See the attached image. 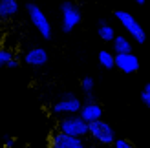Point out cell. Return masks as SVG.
<instances>
[{
    "instance_id": "6da1fadb",
    "label": "cell",
    "mask_w": 150,
    "mask_h": 148,
    "mask_svg": "<svg viewBox=\"0 0 150 148\" xmlns=\"http://www.w3.org/2000/svg\"><path fill=\"white\" fill-rule=\"evenodd\" d=\"M114 15H115V18L119 20V24L125 27V31L128 33L137 44H143V42L146 40V33H145V29L141 27V24L132 17L130 13H126V11H123V9H117Z\"/></svg>"
},
{
    "instance_id": "7a4b0ae2",
    "label": "cell",
    "mask_w": 150,
    "mask_h": 148,
    "mask_svg": "<svg viewBox=\"0 0 150 148\" xmlns=\"http://www.w3.org/2000/svg\"><path fill=\"white\" fill-rule=\"evenodd\" d=\"M88 135L93 139V141L101 143V144H114L115 141V134H114V128L110 126L106 121L103 119H97L88 123Z\"/></svg>"
},
{
    "instance_id": "3957f363",
    "label": "cell",
    "mask_w": 150,
    "mask_h": 148,
    "mask_svg": "<svg viewBox=\"0 0 150 148\" xmlns=\"http://www.w3.org/2000/svg\"><path fill=\"white\" fill-rule=\"evenodd\" d=\"M59 132H62L66 135H71V137L82 139L84 135H88V123L82 121L79 113L66 115L64 119L59 123Z\"/></svg>"
},
{
    "instance_id": "277c9868",
    "label": "cell",
    "mask_w": 150,
    "mask_h": 148,
    "mask_svg": "<svg viewBox=\"0 0 150 148\" xmlns=\"http://www.w3.org/2000/svg\"><path fill=\"white\" fill-rule=\"evenodd\" d=\"M26 9H28V17H29V20H31V24L37 27V31L42 35V39L50 40L51 39V24H50L48 17L44 15V11L33 2H29L26 6Z\"/></svg>"
},
{
    "instance_id": "5b68a950",
    "label": "cell",
    "mask_w": 150,
    "mask_h": 148,
    "mask_svg": "<svg viewBox=\"0 0 150 148\" xmlns=\"http://www.w3.org/2000/svg\"><path fill=\"white\" fill-rule=\"evenodd\" d=\"M61 13H62V31L70 33L81 24V9L73 2H62L61 4Z\"/></svg>"
},
{
    "instance_id": "8992f818",
    "label": "cell",
    "mask_w": 150,
    "mask_h": 148,
    "mask_svg": "<svg viewBox=\"0 0 150 148\" xmlns=\"http://www.w3.org/2000/svg\"><path fill=\"white\" fill-rule=\"evenodd\" d=\"M81 104H82V102L75 97L73 93H64L62 97L53 104V113H57V115H73V113H79Z\"/></svg>"
},
{
    "instance_id": "52a82bcc",
    "label": "cell",
    "mask_w": 150,
    "mask_h": 148,
    "mask_svg": "<svg viewBox=\"0 0 150 148\" xmlns=\"http://www.w3.org/2000/svg\"><path fill=\"white\" fill-rule=\"evenodd\" d=\"M48 144H50V148H84L82 139L66 135V134H62V132L51 134L50 139H48Z\"/></svg>"
},
{
    "instance_id": "ba28073f",
    "label": "cell",
    "mask_w": 150,
    "mask_h": 148,
    "mask_svg": "<svg viewBox=\"0 0 150 148\" xmlns=\"http://www.w3.org/2000/svg\"><path fill=\"white\" fill-rule=\"evenodd\" d=\"M114 68H117L123 73H136L139 70V58L130 51V53H119L114 55Z\"/></svg>"
},
{
    "instance_id": "9c48e42d",
    "label": "cell",
    "mask_w": 150,
    "mask_h": 148,
    "mask_svg": "<svg viewBox=\"0 0 150 148\" xmlns=\"http://www.w3.org/2000/svg\"><path fill=\"white\" fill-rule=\"evenodd\" d=\"M79 115H81V119H82V121L92 123V121L101 119V115H103V108H101V104H97L95 101H86L84 104H81Z\"/></svg>"
},
{
    "instance_id": "30bf717a",
    "label": "cell",
    "mask_w": 150,
    "mask_h": 148,
    "mask_svg": "<svg viewBox=\"0 0 150 148\" xmlns=\"http://www.w3.org/2000/svg\"><path fill=\"white\" fill-rule=\"evenodd\" d=\"M24 62L29 66H44L48 62V53L44 48H31L24 55Z\"/></svg>"
},
{
    "instance_id": "8fae6325",
    "label": "cell",
    "mask_w": 150,
    "mask_h": 148,
    "mask_svg": "<svg viewBox=\"0 0 150 148\" xmlns=\"http://www.w3.org/2000/svg\"><path fill=\"white\" fill-rule=\"evenodd\" d=\"M18 13V2L17 0H0V20L11 18Z\"/></svg>"
},
{
    "instance_id": "7c38bea8",
    "label": "cell",
    "mask_w": 150,
    "mask_h": 148,
    "mask_svg": "<svg viewBox=\"0 0 150 148\" xmlns=\"http://www.w3.org/2000/svg\"><path fill=\"white\" fill-rule=\"evenodd\" d=\"M112 48H114L115 55H119V53H130V51H132V44H130V40L126 39L125 35H115L114 40H112Z\"/></svg>"
},
{
    "instance_id": "4fadbf2b",
    "label": "cell",
    "mask_w": 150,
    "mask_h": 148,
    "mask_svg": "<svg viewBox=\"0 0 150 148\" xmlns=\"http://www.w3.org/2000/svg\"><path fill=\"white\" fill-rule=\"evenodd\" d=\"M97 33H99L101 40L112 42V40H114V37H115V29L112 27L106 20H101V22H99V27H97Z\"/></svg>"
},
{
    "instance_id": "5bb4252c",
    "label": "cell",
    "mask_w": 150,
    "mask_h": 148,
    "mask_svg": "<svg viewBox=\"0 0 150 148\" xmlns=\"http://www.w3.org/2000/svg\"><path fill=\"white\" fill-rule=\"evenodd\" d=\"M97 58H99V64L103 66V68H106V70H112V68H114V53H110V51L103 49V51H99Z\"/></svg>"
},
{
    "instance_id": "9a60e30c",
    "label": "cell",
    "mask_w": 150,
    "mask_h": 148,
    "mask_svg": "<svg viewBox=\"0 0 150 148\" xmlns=\"http://www.w3.org/2000/svg\"><path fill=\"white\" fill-rule=\"evenodd\" d=\"M81 88L84 90V93H92L93 88H95V80L92 77H84V79L81 80Z\"/></svg>"
},
{
    "instance_id": "2e32d148",
    "label": "cell",
    "mask_w": 150,
    "mask_h": 148,
    "mask_svg": "<svg viewBox=\"0 0 150 148\" xmlns=\"http://www.w3.org/2000/svg\"><path fill=\"white\" fill-rule=\"evenodd\" d=\"M141 101H143V104H145L146 108H150V82L145 84L143 92H141Z\"/></svg>"
},
{
    "instance_id": "e0dca14e",
    "label": "cell",
    "mask_w": 150,
    "mask_h": 148,
    "mask_svg": "<svg viewBox=\"0 0 150 148\" xmlns=\"http://www.w3.org/2000/svg\"><path fill=\"white\" fill-rule=\"evenodd\" d=\"M114 148H136V146H134V143H130L128 139H115Z\"/></svg>"
},
{
    "instance_id": "ac0fdd59",
    "label": "cell",
    "mask_w": 150,
    "mask_h": 148,
    "mask_svg": "<svg viewBox=\"0 0 150 148\" xmlns=\"http://www.w3.org/2000/svg\"><path fill=\"white\" fill-rule=\"evenodd\" d=\"M13 55L9 53L7 49H0V68H4V66L7 64V61H9Z\"/></svg>"
},
{
    "instance_id": "d6986e66",
    "label": "cell",
    "mask_w": 150,
    "mask_h": 148,
    "mask_svg": "<svg viewBox=\"0 0 150 148\" xmlns=\"http://www.w3.org/2000/svg\"><path fill=\"white\" fill-rule=\"evenodd\" d=\"M7 68H9V70H15V68H17V66H18V61H17V58H15V57H11L9 58V61H7Z\"/></svg>"
},
{
    "instance_id": "ffe728a7",
    "label": "cell",
    "mask_w": 150,
    "mask_h": 148,
    "mask_svg": "<svg viewBox=\"0 0 150 148\" xmlns=\"http://www.w3.org/2000/svg\"><path fill=\"white\" fill-rule=\"evenodd\" d=\"M11 146H13V141H7V143L4 144V148H11Z\"/></svg>"
},
{
    "instance_id": "44dd1931",
    "label": "cell",
    "mask_w": 150,
    "mask_h": 148,
    "mask_svg": "<svg viewBox=\"0 0 150 148\" xmlns=\"http://www.w3.org/2000/svg\"><path fill=\"white\" fill-rule=\"evenodd\" d=\"M134 2H137V4H145L146 0H134Z\"/></svg>"
}]
</instances>
